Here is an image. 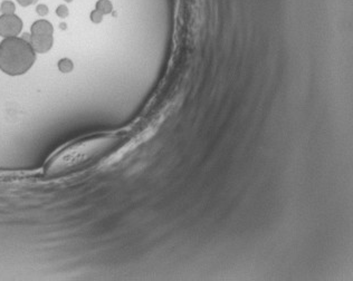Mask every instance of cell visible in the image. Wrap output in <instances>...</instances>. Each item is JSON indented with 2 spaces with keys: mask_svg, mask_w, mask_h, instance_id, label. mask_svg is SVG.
I'll return each instance as SVG.
<instances>
[{
  "mask_svg": "<svg viewBox=\"0 0 353 281\" xmlns=\"http://www.w3.org/2000/svg\"><path fill=\"white\" fill-rule=\"evenodd\" d=\"M57 67L61 73L68 74L74 70V63L72 59L65 57V58H62L61 60H59L57 64Z\"/></svg>",
  "mask_w": 353,
  "mask_h": 281,
  "instance_id": "obj_5",
  "label": "cell"
},
{
  "mask_svg": "<svg viewBox=\"0 0 353 281\" xmlns=\"http://www.w3.org/2000/svg\"><path fill=\"white\" fill-rule=\"evenodd\" d=\"M29 44L33 47L35 53L44 54L50 50L53 47L54 38L53 35H31L30 34V42Z\"/></svg>",
  "mask_w": 353,
  "mask_h": 281,
  "instance_id": "obj_3",
  "label": "cell"
},
{
  "mask_svg": "<svg viewBox=\"0 0 353 281\" xmlns=\"http://www.w3.org/2000/svg\"><path fill=\"white\" fill-rule=\"evenodd\" d=\"M91 20L94 23H101L103 20V14L101 13V11H99L98 9L93 10V11H92V14H91Z\"/></svg>",
  "mask_w": 353,
  "mask_h": 281,
  "instance_id": "obj_9",
  "label": "cell"
},
{
  "mask_svg": "<svg viewBox=\"0 0 353 281\" xmlns=\"http://www.w3.org/2000/svg\"><path fill=\"white\" fill-rule=\"evenodd\" d=\"M96 9L101 11L103 15L110 14L112 11V3L109 0H99V1L96 2Z\"/></svg>",
  "mask_w": 353,
  "mask_h": 281,
  "instance_id": "obj_7",
  "label": "cell"
},
{
  "mask_svg": "<svg viewBox=\"0 0 353 281\" xmlns=\"http://www.w3.org/2000/svg\"><path fill=\"white\" fill-rule=\"evenodd\" d=\"M17 2L23 7H28V6L33 5V3L35 2V0H17Z\"/></svg>",
  "mask_w": 353,
  "mask_h": 281,
  "instance_id": "obj_11",
  "label": "cell"
},
{
  "mask_svg": "<svg viewBox=\"0 0 353 281\" xmlns=\"http://www.w3.org/2000/svg\"><path fill=\"white\" fill-rule=\"evenodd\" d=\"M54 27L51 23L45 19H39L31 25V35H53Z\"/></svg>",
  "mask_w": 353,
  "mask_h": 281,
  "instance_id": "obj_4",
  "label": "cell"
},
{
  "mask_svg": "<svg viewBox=\"0 0 353 281\" xmlns=\"http://www.w3.org/2000/svg\"><path fill=\"white\" fill-rule=\"evenodd\" d=\"M36 53L33 47L22 37L3 38L0 44V70L10 76L27 73L33 67Z\"/></svg>",
  "mask_w": 353,
  "mask_h": 281,
  "instance_id": "obj_1",
  "label": "cell"
},
{
  "mask_svg": "<svg viewBox=\"0 0 353 281\" xmlns=\"http://www.w3.org/2000/svg\"><path fill=\"white\" fill-rule=\"evenodd\" d=\"M23 30V20L17 15L0 16V36L3 38L17 37Z\"/></svg>",
  "mask_w": 353,
  "mask_h": 281,
  "instance_id": "obj_2",
  "label": "cell"
},
{
  "mask_svg": "<svg viewBox=\"0 0 353 281\" xmlns=\"http://www.w3.org/2000/svg\"><path fill=\"white\" fill-rule=\"evenodd\" d=\"M56 15L58 16L59 18H66L68 15H70V10L66 5H59L56 8Z\"/></svg>",
  "mask_w": 353,
  "mask_h": 281,
  "instance_id": "obj_8",
  "label": "cell"
},
{
  "mask_svg": "<svg viewBox=\"0 0 353 281\" xmlns=\"http://www.w3.org/2000/svg\"><path fill=\"white\" fill-rule=\"evenodd\" d=\"M36 13L41 16V17H45V16H47L48 13H50V9H48V7L45 3H41V5L36 7Z\"/></svg>",
  "mask_w": 353,
  "mask_h": 281,
  "instance_id": "obj_10",
  "label": "cell"
},
{
  "mask_svg": "<svg viewBox=\"0 0 353 281\" xmlns=\"http://www.w3.org/2000/svg\"><path fill=\"white\" fill-rule=\"evenodd\" d=\"M64 1H66V2H72V0H64Z\"/></svg>",
  "mask_w": 353,
  "mask_h": 281,
  "instance_id": "obj_12",
  "label": "cell"
},
{
  "mask_svg": "<svg viewBox=\"0 0 353 281\" xmlns=\"http://www.w3.org/2000/svg\"><path fill=\"white\" fill-rule=\"evenodd\" d=\"M0 13L2 15H14L16 13V5L11 0H5L0 5Z\"/></svg>",
  "mask_w": 353,
  "mask_h": 281,
  "instance_id": "obj_6",
  "label": "cell"
}]
</instances>
